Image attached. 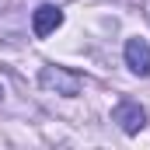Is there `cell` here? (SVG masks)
Wrapping results in <instances>:
<instances>
[{
    "instance_id": "6da1fadb",
    "label": "cell",
    "mask_w": 150,
    "mask_h": 150,
    "mask_svg": "<svg viewBox=\"0 0 150 150\" xmlns=\"http://www.w3.org/2000/svg\"><path fill=\"white\" fill-rule=\"evenodd\" d=\"M38 84H42L45 91H52V94L77 98V94H80V87H84V77L74 74V70H67V67L49 63V67H42V70H38Z\"/></svg>"
},
{
    "instance_id": "7a4b0ae2",
    "label": "cell",
    "mask_w": 150,
    "mask_h": 150,
    "mask_svg": "<svg viewBox=\"0 0 150 150\" xmlns=\"http://www.w3.org/2000/svg\"><path fill=\"white\" fill-rule=\"evenodd\" d=\"M112 122H119V129H122L126 136H136V133L147 126V112H143V105H140V101L122 98V101L112 108Z\"/></svg>"
},
{
    "instance_id": "3957f363",
    "label": "cell",
    "mask_w": 150,
    "mask_h": 150,
    "mask_svg": "<svg viewBox=\"0 0 150 150\" xmlns=\"http://www.w3.org/2000/svg\"><path fill=\"white\" fill-rule=\"evenodd\" d=\"M122 59H126L129 74L150 77V42H147V38H140V35L126 38V45H122Z\"/></svg>"
},
{
    "instance_id": "277c9868",
    "label": "cell",
    "mask_w": 150,
    "mask_h": 150,
    "mask_svg": "<svg viewBox=\"0 0 150 150\" xmlns=\"http://www.w3.org/2000/svg\"><path fill=\"white\" fill-rule=\"evenodd\" d=\"M59 25H63V11L56 4H38L35 7V14H32V32H35V38H49Z\"/></svg>"
},
{
    "instance_id": "5b68a950",
    "label": "cell",
    "mask_w": 150,
    "mask_h": 150,
    "mask_svg": "<svg viewBox=\"0 0 150 150\" xmlns=\"http://www.w3.org/2000/svg\"><path fill=\"white\" fill-rule=\"evenodd\" d=\"M0 101H4V84H0Z\"/></svg>"
}]
</instances>
